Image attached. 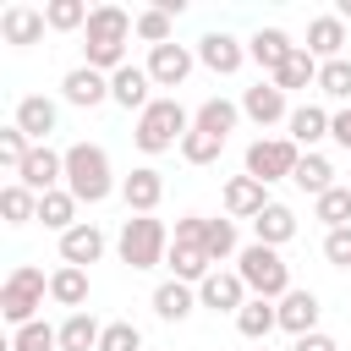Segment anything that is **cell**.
<instances>
[{
  "instance_id": "37",
  "label": "cell",
  "mask_w": 351,
  "mask_h": 351,
  "mask_svg": "<svg viewBox=\"0 0 351 351\" xmlns=\"http://www.w3.org/2000/svg\"><path fill=\"white\" fill-rule=\"evenodd\" d=\"M203 252H208L214 263H225V258H236V252H241V247H236V219H230V214H225V219H208Z\"/></svg>"
},
{
  "instance_id": "28",
  "label": "cell",
  "mask_w": 351,
  "mask_h": 351,
  "mask_svg": "<svg viewBox=\"0 0 351 351\" xmlns=\"http://www.w3.org/2000/svg\"><path fill=\"white\" fill-rule=\"evenodd\" d=\"M192 307H197V285H181V280H165V285H154V313H159L165 324H181Z\"/></svg>"
},
{
  "instance_id": "41",
  "label": "cell",
  "mask_w": 351,
  "mask_h": 351,
  "mask_svg": "<svg viewBox=\"0 0 351 351\" xmlns=\"http://www.w3.org/2000/svg\"><path fill=\"white\" fill-rule=\"evenodd\" d=\"M170 22H176V16H165L159 5H148V11H137V38H143L148 49H159V44H170Z\"/></svg>"
},
{
  "instance_id": "9",
  "label": "cell",
  "mask_w": 351,
  "mask_h": 351,
  "mask_svg": "<svg viewBox=\"0 0 351 351\" xmlns=\"http://www.w3.org/2000/svg\"><path fill=\"white\" fill-rule=\"evenodd\" d=\"M192 66H197V49H186V44H159V49H148V77H154V88H181L186 77H192Z\"/></svg>"
},
{
  "instance_id": "33",
  "label": "cell",
  "mask_w": 351,
  "mask_h": 351,
  "mask_svg": "<svg viewBox=\"0 0 351 351\" xmlns=\"http://www.w3.org/2000/svg\"><path fill=\"white\" fill-rule=\"evenodd\" d=\"M302 192H313V197H324L329 186H335V165L324 159V154H302V165H296V176H291Z\"/></svg>"
},
{
  "instance_id": "47",
  "label": "cell",
  "mask_w": 351,
  "mask_h": 351,
  "mask_svg": "<svg viewBox=\"0 0 351 351\" xmlns=\"http://www.w3.org/2000/svg\"><path fill=\"white\" fill-rule=\"evenodd\" d=\"M291 351H340V346H335V335H324V329H313V335H302V340H296Z\"/></svg>"
},
{
  "instance_id": "30",
  "label": "cell",
  "mask_w": 351,
  "mask_h": 351,
  "mask_svg": "<svg viewBox=\"0 0 351 351\" xmlns=\"http://www.w3.org/2000/svg\"><path fill=\"white\" fill-rule=\"evenodd\" d=\"M77 208H82V203H77L66 186H55V192H44V197H38V219H44L49 230H60V236H66L71 225H82V219H77Z\"/></svg>"
},
{
  "instance_id": "31",
  "label": "cell",
  "mask_w": 351,
  "mask_h": 351,
  "mask_svg": "<svg viewBox=\"0 0 351 351\" xmlns=\"http://www.w3.org/2000/svg\"><path fill=\"white\" fill-rule=\"evenodd\" d=\"M236 329H241L247 340H269V335L280 329V307H274V302H263V296H252V302L236 313Z\"/></svg>"
},
{
  "instance_id": "44",
  "label": "cell",
  "mask_w": 351,
  "mask_h": 351,
  "mask_svg": "<svg viewBox=\"0 0 351 351\" xmlns=\"http://www.w3.org/2000/svg\"><path fill=\"white\" fill-rule=\"evenodd\" d=\"M203 236H208V219H203V214H181L170 247H203Z\"/></svg>"
},
{
  "instance_id": "23",
  "label": "cell",
  "mask_w": 351,
  "mask_h": 351,
  "mask_svg": "<svg viewBox=\"0 0 351 351\" xmlns=\"http://www.w3.org/2000/svg\"><path fill=\"white\" fill-rule=\"evenodd\" d=\"M318 66H324V60H313V55H307V44H296V49H291V60H285V66H280L269 82H274L280 93H296V88H318Z\"/></svg>"
},
{
  "instance_id": "48",
  "label": "cell",
  "mask_w": 351,
  "mask_h": 351,
  "mask_svg": "<svg viewBox=\"0 0 351 351\" xmlns=\"http://www.w3.org/2000/svg\"><path fill=\"white\" fill-rule=\"evenodd\" d=\"M335 16H340V22H351V0H335Z\"/></svg>"
},
{
  "instance_id": "26",
  "label": "cell",
  "mask_w": 351,
  "mask_h": 351,
  "mask_svg": "<svg viewBox=\"0 0 351 351\" xmlns=\"http://www.w3.org/2000/svg\"><path fill=\"white\" fill-rule=\"evenodd\" d=\"M296 236V214L285 208V203H269L258 219H252V241H263V247H285Z\"/></svg>"
},
{
  "instance_id": "46",
  "label": "cell",
  "mask_w": 351,
  "mask_h": 351,
  "mask_svg": "<svg viewBox=\"0 0 351 351\" xmlns=\"http://www.w3.org/2000/svg\"><path fill=\"white\" fill-rule=\"evenodd\" d=\"M329 137H335L340 148H351V110H335V115H329Z\"/></svg>"
},
{
  "instance_id": "25",
  "label": "cell",
  "mask_w": 351,
  "mask_h": 351,
  "mask_svg": "<svg viewBox=\"0 0 351 351\" xmlns=\"http://www.w3.org/2000/svg\"><path fill=\"white\" fill-rule=\"evenodd\" d=\"M236 121H241V104H230V99H203V104L192 110V126L208 132V137H230Z\"/></svg>"
},
{
  "instance_id": "43",
  "label": "cell",
  "mask_w": 351,
  "mask_h": 351,
  "mask_svg": "<svg viewBox=\"0 0 351 351\" xmlns=\"http://www.w3.org/2000/svg\"><path fill=\"white\" fill-rule=\"evenodd\" d=\"M99 351H143V329H137V324H126V318H115V324H104Z\"/></svg>"
},
{
  "instance_id": "24",
  "label": "cell",
  "mask_w": 351,
  "mask_h": 351,
  "mask_svg": "<svg viewBox=\"0 0 351 351\" xmlns=\"http://www.w3.org/2000/svg\"><path fill=\"white\" fill-rule=\"evenodd\" d=\"M285 126H291L285 137H291L296 148H307V154H313V143H324V137H329V110H318V104H296Z\"/></svg>"
},
{
  "instance_id": "20",
  "label": "cell",
  "mask_w": 351,
  "mask_h": 351,
  "mask_svg": "<svg viewBox=\"0 0 351 351\" xmlns=\"http://www.w3.org/2000/svg\"><path fill=\"white\" fill-rule=\"evenodd\" d=\"M291 49H296V44H291V33H285V27H258V33L247 38V60H258L269 77L291 60Z\"/></svg>"
},
{
  "instance_id": "6",
  "label": "cell",
  "mask_w": 351,
  "mask_h": 351,
  "mask_svg": "<svg viewBox=\"0 0 351 351\" xmlns=\"http://www.w3.org/2000/svg\"><path fill=\"white\" fill-rule=\"evenodd\" d=\"M44 291H49L44 269H38V263H16V269L5 274V285H0V318H5L11 329L33 324L38 307H44Z\"/></svg>"
},
{
  "instance_id": "5",
  "label": "cell",
  "mask_w": 351,
  "mask_h": 351,
  "mask_svg": "<svg viewBox=\"0 0 351 351\" xmlns=\"http://www.w3.org/2000/svg\"><path fill=\"white\" fill-rule=\"evenodd\" d=\"M121 263L126 269H159L165 258H170V230H165V219H154V214H132L126 225H121Z\"/></svg>"
},
{
  "instance_id": "7",
  "label": "cell",
  "mask_w": 351,
  "mask_h": 351,
  "mask_svg": "<svg viewBox=\"0 0 351 351\" xmlns=\"http://www.w3.org/2000/svg\"><path fill=\"white\" fill-rule=\"evenodd\" d=\"M296 165H302V148L291 137H258V143H247V176H258L263 186L269 181H291Z\"/></svg>"
},
{
  "instance_id": "40",
  "label": "cell",
  "mask_w": 351,
  "mask_h": 351,
  "mask_svg": "<svg viewBox=\"0 0 351 351\" xmlns=\"http://www.w3.org/2000/svg\"><path fill=\"white\" fill-rule=\"evenodd\" d=\"M33 148H38V143H33L22 126H5V132H0V165H5V170H22Z\"/></svg>"
},
{
  "instance_id": "3",
  "label": "cell",
  "mask_w": 351,
  "mask_h": 351,
  "mask_svg": "<svg viewBox=\"0 0 351 351\" xmlns=\"http://www.w3.org/2000/svg\"><path fill=\"white\" fill-rule=\"evenodd\" d=\"M186 132H192V115L181 110V99L165 93V99H154V104L137 115V132H132V137H137L143 154H170V148H181Z\"/></svg>"
},
{
  "instance_id": "14",
  "label": "cell",
  "mask_w": 351,
  "mask_h": 351,
  "mask_svg": "<svg viewBox=\"0 0 351 351\" xmlns=\"http://www.w3.org/2000/svg\"><path fill=\"white\" fill-rule=\"evenodd\" d=\"M269 203H274V197H269V186H263L258 176H230V181H225V214H230V219H258Z\"/></svg>"
},
{
  "instance_id": "19",
  "label": "cell",
  "mask_w": 351,
  "mask_h": 351,
  "mask_svg": "<svg viewBox=\"0 0 351 351\" xmlns=\"http://www.w3.org/2000/svg\"><path fill=\"white\" fill-rule=\"evenodd\" d=\"M44 11H33V5H5L0 11V38L5 44H16V49H27V44H38L44 38Z\"/></svg>"
},
{
  "instance_id": "38",
  "label": "cell",
  "mask_w": 351,
  "mask_h": 351,
  "mask_svg": "<svg viewBox=\"0 0 351 351\" xmlns=\"http://www.w3.org/2000/svg\"><path fill=\"white\" fill-rule=\"evenodd\" d=\"M11 351H60V329H49L44 318H33V324H22L11 335Z\"/></svg>"
},
{
  "instance_id": "4",
  "label": "cell",
  "mask_w": 351,
  "mask_h": 351,
  "mask_svg": "<svg viewBox=\"0 0 351 351\" xmlns=\"http://www.w3.org/2000/svg\"><path fill=\"white\" fill-rule=\"evenodd\" d=\"M236 274H241L247 291L263 296V302H280V296L291 291V269H285L280 247H263V241H247V247L236 252Z\"/></svg>"
},
{
  "instance_id": "12",
  "label": "cell",
  "mask_w": 351,
  "mask_h": 351,
  "mask_svg": "<svg viewBox=\"0 0 351 351\" xmlns=\"http://www.w3.org/2000/svg\"><path fill=\"white\" fill-rule=\"evenodd\" d=\"M159 197H165V176H159L154 165H137L132 176H121V203H126V214H154Z\"/></svg>"
},
{
  "instance_id": "29",
  "label": "cell",
  "mask_w": 351,
  "mask_h": 351,
  "mask_svg": "<svg viewBox=\"0 0 351 351\" xmlns=\"http://www.w3.org/2000/svg\"><path fill=\"white\" fill-rule=\"evenodd\" d=\"M49 302H60V307L82 313V302H88V269H71V263H60V269L49 274Z\"/></svg>"
},
{
  "instance_id": "10",
  "label": "cell",
  "mask_w": 351,
  "mask_h": 351,
  "mask_svg": "<svg viewBox=\"0 0 351 351\" xmlns=\"http://www.w3.org/2000/svg\"><path fill=\"white\" fill-rule=\"evenodd\" d=\"M16 181L27 186V192H55V186H66V154H55L49 143H38L33 154H27V165L16 170Z\"/></svg>"
},
{
  "instance_id": "13",
  "label": "cell",
  "mask_w": 351,
  "mask_h": 351,
  "mask_svg": "<svg viewBox=\"0 0 351 351\" xmlns=\"http://www.w3.org/2000/svg\"><path fill=\"white\" fill-rule=\"evenodd\" d=\"M60 99H66V104H77V110H93V104H104V99H110V77H104V71H93V66H71V71L60 77Z\"/></svg>"
},
{
  "instance_id": "45",
  "label": "cell",
  "mask_w": 351,
  "mask_h": 351,
  "mask_svg": "<svg viewBox=\"0 0 351 351\" xmlns=\"http://www.w3.org/2000/svg\"><path fill=\"white\" fill-rule=\"evenodd\" d=\"M324 258H329L335 269H351V225H340V230L324 236Z\"/></svg>"
},
{
  "instance_id": "21",
  "label": "cell",
  "mask_w": 351,
  "mask_h": 351,
  "mask_svg": "<svg viewBox=\"0 0 351 351\" xmlns=\"http://www.w3.org/2000/svg\"><path fill=\"white\" fill-rule=\"evenodd\" d=\"M55 121H60L55 99H44V93H27V99H16V121H11V126H22V132H27L33 143H49Z\"/></svg>"
},
{
  "instance_id": "2",
  "label": "cell",
  "mask_w": 351,
  "mask_h": 351,
  "mask_svg": "<svg viewBox=\"0 0 351 351\" xmlns=\"http://www.w3.org/2000/svg\"><path fill=\"white\" fill-rule=\"evenodd\" d=\"M66 192L88 208L115 192V170H110V154L99 143H71L66 148Z\"/></svg>"
},
{
  "instance_id": "8",
  "label": "cell",
  "mask_w": 351,
  "mask_h": 351,
  "mask_svg": "<svg viewBox=\"0 0 351 351\" xmlns=\"http://www.w3.org/2000/svg\"><path fill=\"white\" fill-rule=\"evenodd\" d=\"M247 302H252V291H247V280L236 269H214L197 285V307H208V313H241Z\"/></svg>"
},
{
  "instance_id": "36",
  "label": "cell",
  "mask_w": 351,
  "mask_h": 351,
  "mask_svg": "<svg viewBox=\"0 0 351 351\" xmlns=\"http://www.w3.org/2000/svg\"><path fill=\"white\" fill-rule=\"evenodd\" d=\"M88 16H93V11H88L82 0H49V5H44V22H49L55 33H77V27H88Z\"/></svg>"
},
{
  "instance_id": "22",
  "label": "cell",
  "mask_w": 351,
  "mask_h": 351,
  "mask_svg": "<svg viewBox=\"0 0 351 351\" xmlns=\"http://www.w3.org/2000/svg\"><path fill=\"white\" fill-rule=\"evenodd\" d=\"M340 49H346V22L329 11V16H313L307 22V55L313 60H340Z\"/></svg>"
},
{
  "instance_id": "18",
  "label": "cell",
  "mask_w": 351,
  "mask_h": 351,
  "mask_svg": "<svg viewBox=\"0 0 351 351\" xmlns=\"http://www.w3.org/2000/svg\"><path fill=\"white\" fill-rule=\"evenodd\" d=\"M104 258V230L99 225H71L66 236H60V263H71V269H88V263H99Z\"/></svg>"
},
{
  "instance_id": "35",
  "label": "cell",
  "mask_w": 351,
  "mask_h": 351,
  "mask_svg": "<svg viewBox=\"0 0 351 351\" xmlns=\"http://www.w3.org/2000/svg\"><path fill=\"white\" fill-rule=\"evenodd\" d=\"M0 214H5V225H27V219H38V192H27L22 181H11V186L0 192Z\"/></svg>"
},
{
  "instance_id": "15",
  "label": "cell",
  "mask_w": 351,
  "mask_h": 351,
  "mask_svg": "<svg viewBox=\"0 0 351 351\" xmlns=\"http://www.w3.org/2000/svg\"><path fill=\"white\" fill-rule=\"evenodd\" d=\"M274 307H280V329H285L291 340L313 335V329H318V313H324V307H318V296H313V291H296V285H291Z\"/></svg>"
},
{
  "instance_id": "27",
  "label": "cell",
  "mask_w": 351,
  "mask_h": 351,
  "mask_svg": "<svg viewBox=\"0 0 351 351\" xmlns=\"http://www.w3.org/2000/svg\"><path fill=\"white\" fill-rule=\"evenodd\" d=\"M165 263H170V280H181V285H203V280L219 269L203 247H170V258H165Z\"/></svg>"
},
{
  "instance_id": "16",
  "label": "cell",
  "mask_w": 351,
  "mask_h": 351,
  "mask_svg": "<svg viewBox=\"0 0 351 351\" xmlns=\"http://www.w3.org/2000/svg\"><path fill=\"white\" fill-rule=\"evenodd\" d=\"M241 60H247V44H236L230 33H203V38H197V66H208L214 77L241 71Z\"/></svg>"
},
{
  "instance_id": "42",
  "label": "cell",
  "mask_w": 351,
  "mask_h": 351,
  "mask_svg": "<svg viewBox=\"0 0 351 351\" xmlns=\"http://www.w3.org/2000/svg\"><path fill=\"white\" fill-rule=\"evenodd\" d=\"M318 88L329 93V99H351V60L340 55V60H324L318 66Z\"/></svg>"
},
{
  "instance_id": "17",
  "label": "cell",
  "mask_w": 351,
  "mask_h": 351,
  "mask_svg": "<svg viewBox=\"0 0 351 351\" xmlns=\"http://www.w3.org/2000/svg\"><path fill=\"white\" fill-rule=\"evenodd\" d=\"M241 115L252 126H274V121H291V104H285V93L274 82H258V88L241 93Z\"/></svg>"
},
{
  "instance_id": "11",
  "label": "cell",
  "mask_w": 351,
  "mask_h": 351,
  "mask_svg": "<svg viewBox=\"0 0 351 351\" xmlns=\"http://www.w3.org/2000/svg\"><path fill=\"white\" fill-rule=\"evenodd\" d=\"M110 104L143 115V110L154 104V77H148V66H132V60H126V66L110 77Z\"/></svg>"
},
{
  "instance_id": "1",
  "label": "cell",
  "mask_w": 351,
  "mask_h": 351,
  "mask_svg": "<svg viewBox=\"0 0 351 351\" xmlns=\"http://www.w3.org/2000/svg\"><path fill=\"white\" fill-rule=\"evenodd\" d=\"M137 33V16L121 11V5H93L88 27H82V66L115 77L126 66V38Z\"/></svg>"
},
{
  "instance_id": "39",
  "label": "cell",
  "mask_w": 351,
  "mask_h": 351,
  "mask_svg": "<svg viewBox=\"0 0 351 351\" xmlns=\"http://www.w3.org/2000/svg\"><path fill=\"white\" fill-rule=\"evenodd\" d=\"M219 154H225V137H208V132H197V126L181 137V159H186V165H214Z\"/></svg>"
},
{
  "instance_id": "32",
  "label": "cell",
  "mask_w": 351,
  "mask_h": 351,
  "mask_svg": "<svg viewBox=\"0 0 351 351\" xmlns=\"http://www.w3.org/2000/svg\"><path fill=\"white\" fill-rule=\"evenodd\" d=\"M104 324H93V313H66L60 324V351H99Z\"/></svg>"
},
{
  "instance_id": "34",
  "label": "cell",
  "mask_w": 351,
  "mask_h": 351,
  "mask_svg": "<svg viewBox=\"0 0 351 351\" xmlns=\"http://www.w3.org/2000/svg\"><path fill=\"white\" fill-rule=\"evenodd\" d=\"M313 219H324V230L351 225V186H329L324 197H313Z\"/></svg>"
}]
</instances>
